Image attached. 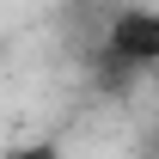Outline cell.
Listing matches in <instances>:
<instances>
[{"mask_svg":"<svg viewBox=\"0 0 159 159\" xmlns=\"http://www.w3.org/2000/svg\"><path fill=\"white\" fill-rule=\"evenodd\" d=\"M159 61V6H129L104 25V43H98V67L110 86L135 80L141 67Z\"/></svg>","mask_w":159,"mask_h":159,"instance_id":"cell-1","label":"cell"},{"mask_svg":"<svg viewBox=\"0 0 159 159\" xmlns=\"http://www.w3.org/2000/svg\"><path fill=\"white\" fill-rule=\"evenodd\" d=\"M6 159H55V147H49V141H37V147H19V153H6Z\"/></svg>","mask_w":159,"mask_h":159,"instance_id":"cell-2","label":"cell"}]
</instances>
